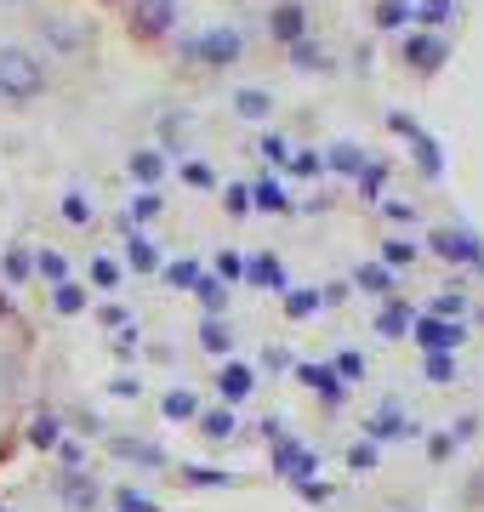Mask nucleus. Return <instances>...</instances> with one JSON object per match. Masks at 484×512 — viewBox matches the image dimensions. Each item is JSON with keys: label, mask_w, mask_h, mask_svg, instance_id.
<instances>
[{"label": "nucleus", "mask_w": 484, "mask_h": 512, "mask_svg": "<svg viewBox=\"0 0 484 512\" xmlns=\"http://www.w3.org/2000/svg\"><path fill=\"white\" fill-rule=\"evenodd\" d=\"M35 393H40V330H35V313L0 285V473L18 461L23 439H29Z\"/></svg>", "instance_id": "nucleus-1"}]
</instances>
